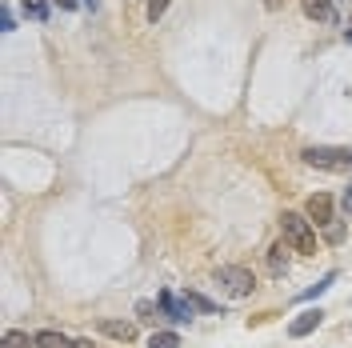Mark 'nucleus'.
<instances>
[{
	"instance_id": "nucleus-1",
	"label": "nucleus",
	"mask_w": 352,
	"mask_h": 348,
	"mask_svg": "<svg viewBox=\"0 0 352 348\" xmlns=\"http://www.w3.org/2000/svg\"><path fill=\"white\" fill-rule=\"evenodd\" d=\"M280 232H285V244L300 257H316V232H312V220H305L300 213H285L280 217Z\"/></svg>"
},
{
	"instance_id": "nucleus-2",
	"label": "nucleus",
	"mask_w": 352,
	"mask_h": 348,
	"mask_svg": "<svg viewBox=\"0 0 352 348\" xmlns=\"http://www.w3.org/2000/svg\"><path fill=\"white\" fill-rule=\"evenodd\" d=\"M305 164H312V168H324V173H349L352 168V153L349 149H305Z\"/></svg>"
},
{
	"instance_id": "nucleus-3",
	"label": "nucleus",
	"mask_w": 352,
	"mask_h": 348,
	"mask_svg": "<svg viewBox=\"0 0 352 348\" xmlns=\"http://www.w3.org/2000/svg\"><path fill=\"white\" fill-rule=\"evenodd\" d=\"M217 284L228 292V296H248V292L256 288L252 272H248V268H241V264H224V268L217 272Z\"/></svg>"
},
{
	"instance_id": "nucleus-4",
	"label": "nucleus",
	"mask_w": 352,
	"mask_h": 348,
	"mask_svg": "<svg viewBox=\"0 0 352 348\" xmlns=\"http://www.w3.org/2000/svg\"><path fill=\"white\" fill-rule=\"evenodd\" d=\"M160 308H164V316H173V320H192V301L188 296H173V292H160Z\"/></svg>"
},
{
	"instance_id": "nucleus-5",
	"label": "nucleus",
	"mask_w": 352,
	"mask_h": 348,
	"mask_svg": "<svg viewBox=\"0 0 352 348\" xmlns=\"http://www.w3.org/2000/svg\"><path fill=\"white\" fill-rule=\"evenodd\" d=\"M308 217H312V224L329 228V224H332V196H329V193L308 196Z\"/></svg>"
},
{
	"instance_id": "nucleus-6",
	"label": "nucleus",
	"mask_w": 352,
	"mask_h": 348,
	"mask_svg": "<svg viewBox=\"0 0 352 348\" xmlns=\"http://www.w3.org/2000/svg\"><path fill=\"white\" fill-rule=\"evenodd\" d=\"M320 320H324L320 308H305V312H296V320L288 325V336H308L312 328H320Z\"/></svg>"
},
{
	"instance_id": "nucleus-7",
	"label": "nucleus",
	"mask_w": 352,
	"mask_h": 348,
	"mask_svg": "<svg viewBox=\"0 0 352 348\" xmlns=\"http://www.w3.org/2000/svg\"><path fill=\"white\" fill-rule=\"evenodd\" d=\"M300 8H305L312 21H320V24H336L340 17H336V8H332L329 0H300Z\"/></svg>"
},
{
	"instance_id": "nucleus-8",
	"label": "nucleus",
	"mask_w": 352,
	"mask_h": 348,
	"mask_svg": "<svg viewBox=\"0 0 352 348\" xmlns=\"http://www.w3.org/2000/svg\"><path fill=\"white\" fill-rule=\"evenodd\" d=\"M36 348H92L88 340H68L60 332H36Z\"/></svg>"
},
{
	"instance_id": "nucleus-9",
	"label": "nucleus",
	"mask_w": 352,
	"mask_h": 348,
	"mask_svg": "<svg viewBox=\"0 0 352 348\" xmlns=\"http://www.w3.org/2000/svg\"><path fill=\"white\" fill-rule=\"evenodd\" d=\"M100 332H109L112 340H136V325L132 320H100Z\"/></svg>"
},
{
	"instance_id": "nucleus-10",
	"label": "nucleus",
	"mask_w": 352,
	"mask_h": 348,
	"mask_svg": "<svg viewBox=\"0 0 352 348\" xmlns=\"http://www.w3.org/2000/svg\"><path fill=\"white\" fill-rule=\"evenodd\" d=\"M268 272L272 276H288V244H272L268 248Z\"/></svg>"
},
{
	"instance_id": "nucleus-11",
	"label": "nucleus",
	"mask_w": 352,
	"mask_h": 348,
	"mask_svg": "<svg viewBox=\"0 0 352 348\" xmlns=\"http://www.w3.org/2000/svg\"><path fill=\"white\" fill-rule=\"evenodd\" d=\"M0 348H36V336H28V332H16V328H8L4 332V340Z\"/></svg>"
},
{
	"instance_id": "nucleus-12",
	"label": "nucleus",
	"mask_w": 352,
	"mask_h": 348,
	"mask_svg": "<svg viewBox=\"0 0 352 348\" xmlns=\"http://www.w3.org/2000/svg\"><path fill=\"white\" fill-rule=\"evenodd\" d=\"M48 4L52 0H24V17L28 21H48Z\"/></svg>"
},
{
	"instance_id": "nucleus-13",
	"label": "nucleus",
	"mask_w": 352,
	"mask_h": 348,
	"mask_svg": "<svg viewBox=\"0 0 352 348\" xmlns=\"http://www.w3.org/2000/svg\"><path fill=\"white\" fill-rule=\"evenodd\" d=\"M148 348H180V336L176 332H153L148 336Z\"/></svg>"
},
{
	"instance_id": "nucleus-14",
	"label": "nucleus",
	"mask_w": 352,
	"mask_h": 348,
	"mask_svg": "<svg viewBox=\"0 0 352 348\" xmlns=\"http://www.w3.org/2000/svg\"><path fill=\"white\" fill-rule=\"evenodd\" d=\"M160 312H164V308H156L153 301H140V305H136V316H140L144 325H156V320H160Z\"/></svg>"
},
{
	"instance_id": "nucleus-15",
	"label": "nucleus",
	"mask_w": 352,
	"mask_h": 348,
	"mask_svg": "<svg viewBox=\"0 0 352 348\" xmlns=\"http://www.w3.org/2000/svg\"><path fill=\"white\" fill-rule=\"evenodd\" d=\"M332 284H336V272H329V276H324L320 284H312V288H305V292H300V301H316L320 292H329Z\"/></svg>"
},
{
	"instance_id": "nucleus-16",
	"label": "nucleus",
	"mask_w": 352,
	"mask_h": 348,
	"mask_svg": "<svg viewBox=\"0 0 352 348\" xmlns=\"http://www.w3.org/2000/svg\"><path fill=\"white\" fill-rule=\"evenodd\" d=\"M164 8H168V0H148V21H160V17H164Z\"/></svg>"
},
{
	"instance_id": "nucleus-17",
	"label": "nucleus",
	"mask_w": 352,
	"mask_h": 348,
	"mask_svg": "<svg viewBox=\"0 0 352 348\" xmlns=\"http://www.w3.org/2000/svg\"><path fill=\"white\" fill-rule=\"evenodd\" d=\"M324 237H329L332 244H340V240H344V224H340V220H332L329 228H324Z\"/></svg>"
},
{
	"instance_id": "nucleus-18",
	"label": "nucleus",
	"mask_w": 352,
	"mask_h": 348,
	"mask_svg": "<svg viewBox=\"0 0 352 348\" xmlns=\"http://www.w3.org/2000/svg\"><path fill=\"white\" fill-rule=\"evenodd\" d=\"M188 301H192L197 308H204V312H217V305H212V301H204L200 292H188Z\"/></svg>"
},
{
	"instance_id": "nucleus-19",
	"label": "nucleus",
	"mask_w": 352,
	"mask_h": 348,
	"mask_svg": "<svg viewBox=\"0 0 352 348\" xmlns=\"http://www.w3.org/2000/svg\"><path fill=\"white\" fill-rule=\"evenodd\" d=\"M0 28H4V32H12V12H8V8H0Z\"/></svg>"
},
{
	"instance_id": "nucleus-20",
	"label": "nucleus",
	"mask_w": 352,
	"mask_h": 348,
	"mask_svg": "<svg viewBox=\"0 0 352 348\" xmlns=\"http://www.w3.org/2000/svg\"><path fill=\"white\" fill-rule=\"evenodd\" d=\"M340 204H344V213H349V217H352V184H349V188H344V196H340Z\"/></svg>"
},
{
	"instance_id": "nucleus-21",
	"label": "nucleus",
	"mask_w": 352,
	"mask_h": 348,
	"mask_svg": "<svg viewBox=\"0 0 352 348\" xmlns=\"http://www.w3.org/2000/svg\"><path fill=\"white\" fill-rule=\"evenodd\" d=\"M56 4H60V8H76V4H80V0H56Z\"/></svg>"
},
{
	"instance_id": "nucleus-22",
	"label": "nucleus",
	"mask_w": 352,
	"mask_h": 348,
	"mask_svg": "<svg viewBox=\"0 0 352 348\" xmlns=\"http://www.w3.org/2000/svg\"><path fill=\"white\" fill-rule=\"evenodd\" d=\"M80 4H85V8H92V12H96V8H100V0H80Z\"/></svg>"
},
{
	"instance_id": "nucleus-23",
	"label": "nucleus",
	"mask_w": 352,
	"mask_h": 348,
	"mask_svg": "<svg viewBox=\"0 0 352 348\" xmlns=\"http://www.w3.org/2000/svg\"><path fill=\"white\" fill-rule=\"evenodd\" d=\"M344 41H349V44H352V24H349V28H344Z\"/></svg>"
},
{
	"instance_id": "nucleus-24",
	"label": "nucleus",
	"mask_w": 352,
	"mask_h": 348,
	"mask_svg": "<svg viewBox=\"0 0 352 348\" xmlns=\"http://www.w3.org/2000/svg\"><path fill=\"white\" fill-rule=\"evenodd\" d=\"M264 4H268V8H280V0H264Z\"/></svg>"
},
{
	"instance_id": "nucleus-25",
	"label": "nucleus",
	"mask_w": 352,
	"mask_h": 348,
	"mask_svg": "<svg viewBox=\"0 0 352 348\" xmlns=\"http://www.w3.org/2000/svg\"><path fill=\"white\" fill-rule=\"evenodd\" d=\"M340 4H352V0H340Z\"/></svg>"
}]
</instances>
